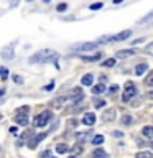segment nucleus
<instances>
[{"mask_svg": "<svg viewBox=\"0 0 153 158\" xmlns=\"http://www.w3.org/2000/svg\"><path fill=\"white\" fill-rule=\"evenodd\" d=\"M59 54L54 49H41L28 58V63L31 64H43V63H58Z\"/></svg>", "mask_w": 153, "mask_h": 158, "instance_id": "1", "label": "nucleus"}, {"mask_svg": "<svg viewBox=\"0 0 153 158\" xmlns=\"http://www.w3.org/2000/svg\"><path fill=\"white\" fill-rule=\"evenodd\" d=\"M51 117H53L51 115V110H43L41 114H38L36 118L33 120V125L35 127H44L49 120H51Z\"/></svg>", "mask_w": 153, "mask_h": 158, "instance_id": "2", "label": "nucleus"}, {"mask_svg": "<svg viewBox=\"0 0 153 158\" xmlns=\"http://www.w3.org/2000/svg\"><path fill=\"white\" fill-rule=\"evenodd\" d=\"M137 94V89H135V84L133 82H125V91H123V96H122V101L123 102H128L130 99Z\"/></svg>", "mask_w": 153, "mask_h": 158, "instance_id": "3", "label": "nucleus"}, {"mask_svg": "<svg viewBox=\"0 0 153 158\" xmlns=\"http://www.w3.org/2000/svg\"><path fill=\"white\" fill-rule=\"evenodd\" d=\"M97 44H99V43L87 41V43H76V44H72L71 48L74 49V51H92V49L97 48Z\"/></svg>", "mask_w": 153, "mask_h": 158, "instance_id": "4", "label": "nucleus"}, {"mask_svg": "<svg viewBox=\"0 0 153 158\" xmlns=\"http://www.w3.org/2000/svg\"><path fill=\"white\" fill-rule=\"evenodd\" d=\"M82 97H84V92H82V89L81 87H74L72 91H71V102H79V101H82Z\"/></svg>", "mask_w": 153, "mask_h": 158, "instance_id": "5", "label": "nucleus"}, {"mask_svg": "<svg viewBox=\"0 0 153 158\" xmlns=\"http://www.w3.org/2000/svg\"><path fill=\"white\" fill-rule=\"evenodd\" d=\"M132 35V30H123V31L114 35V36H110V41H123V40H127L128 36Z\"/></svg>", "mask_w": 153, "mask_h": 158, "instance_id": "6", "label": "nucleus"}, {"mask_svg": "<svg viewBox=\"0 0 153 158\" xmlns=\"http://www.w3.org/2000/svg\"><path fill=\"white\" fill-rule=\"evenodd\" d=\"M44 137H46V133H39V135L33 137V138H30V142H28V148H30V150H35V148L38 147V143L41 142Z\"/></svg>", "mask_w": 153, "mask_h": 158, "instance_id": "7", "label": "nucleus"}, {"mask_svg": "<svg viewBox=\"0 0 153 158\" xmlns=\"http://www.w3.org/2000/svg\"><path fill=\"white\" fill-rule=\"evenodd\" d=\"M13 44H15V43L8 44V46H5V48L2 49V58H3V59H13V58H15V53H13Z\"/></svg>", "mask_w": 153, "mask_h": 158, "instance_id": "8", "label": "nucleus"}, {"mask_svg": "<svg viewBox=\"0 0 153 158\" xmlns=\"http://www.w3.org/2000/svg\"><path fill=\"white\" fill-rule=\"evenodd\" d=\"M82 123L84 125H94L96 123V115H94L92 112H87V114H84V117H82Z\"/></svg>", "mask_w": 153, "mask_h": 158, "instance_id": "9", "label": "nucleus"}, {"mask_svg": "<svg viewBox=\"0 0 153 158\" xmlns=\"http://www.w3.org/2000/svg\"><path fill=\"white\" fill-rule=\"evenodd\" d=\"M15 122L18 123V125H28V114H17V117H15Z\"/></svg>", "mask_w": 153, "mask_h": 158, "instance_id": "10", "label": "nucleus"}, {"mask_svg": "<svg viewBox=\"0 0 153 158\" xmlns=\"http://www.w3.org/2000/svg\"><path fill=\"white\" fill-rule=\"evenodd\" d=\"M114 117H115V110H114V109H107V110L102 114V118H104L105 122L114 120Z\"/></svg>", "mask_w": 153, "mask_h": 158, "instance_id": "11", "label": "nucleus"}, {"mask_svg": "<svg viewBox=\"0 0 153 158\" xmlns=\"http://www.w3.org/2000/svg\"><path fill=\"white\" fill-rule=\"evenodd\" d=\"M132 54H135V51L133 49H120V51H117V58H128V56H132Z\"/></svg>", "mask_w": 153, "mask_h": 158, "instance_id": "12", "label": "nucleus"}, {"mask_svg": "<svg viewBox=\"0 0 153 158\" xmlns=\"http://www.w3.org/2000/svg\"><path fill=\"white\" fill-rule=\"evenodd\" d=\"M142 135L145 138H153V127L151 125H147L142 128Z\"/></svg>", "mask_w": 153, "mask_h": 158, "instance_id": "13", "label": "nucleus"}, {"mask_svg": "<svg viewBox=\"0 0 153 158\" xmlns=\"http://www.w3.org/2000/svg\"><path fill=\"white\" fill-rule=\"evenodd\" d=\"M92 158H109V155L102 150V148H97V150L92 152Z\"/></svg>", "mask_w": 153, "mask_h": 158, "instance_id": "14", "label": "nucleus"}, {"mask_svg": "<svg viewBox=\"0 0 153 158\" xmlns=\"http://www.w3.org/2000/svg\"><path fill=\"white\" fill-rule=\"evenodd\" d=\"M94 81V77H92V74H84L82 79H81V82H82V86H91Z\"/></svg>", "mask_w": 153, "mask_h": 158, "instance_id": "15", "label": "nucleus"}, {"mask_svg": "<svg viewBox=\"0 0 153 158\" xmlns=\"http://www.w3.org/2000/svg\"><path fill=\"white\" fill-rule=\"evenodd\" d=\"M147 68H148V66H147L145 63H143V64H138V66L135 68V74H137V76H142V74L147 71Z\"/></svg>", "mask_w": 153, "mask_h": 158, "instance_id": "16", "label": "nucleus"}, {"mask_svg": "<svg viewBox=\"0 0 153 158\" xmlns=\"http://www.w3.org/2000/svg\"><path fill=\"white\" fill-rule=\"evenodd\" d=\"M104 91H105V86H104V82H101V84H97V86L92 87V92H94V94H102Z\"/></svg>", "mask_w": 153, "mask_h": 158, "instance_id": "17", "label": "nucleus"}, {"mask_svg": "<svg viewBox=\"0 0 153 158\" xmlns=\"http://www.w3.org/2000/svg\"><path fill=\"white\" fill-rule=\"evenodd\" d=\"M102 54L101 53H96V54H92V56H81L84 61H97V59H101Z\"/></svg>", "mask_w": 153, "mask_h": 158, "instance_id": "18", "label": "nucleus"}, {"mask_svg": "<svg viewBox=\"0 0 153 158\" xmlns=\"http://www.w3.org/2000/svg\"><path fill=\"white\" fill-rule=\"evenodd\" d=\"M89 135H91V132H79V133H76V138L79 142H82L86 138H89Z\"/></svg>", "mask_w": 153, "mask_h": 158, "instance_id": "19", "label": "nucleus"}, {"mask_svg": "<svg viewBox=\"0 0 153 158\" xmlns=\"http://www.w3.org/2000/svg\"><path fill=\"white\" fill-rule=\"evenodd\" d=\"M56 152L58 153H68L69 152V147L64 145V143H59V145H56Z\"/></svg>", "mask_w": 153, "mask_h": 158, "instance_id": "20", "label": "nucleus"}, {"mask_svg": "<svg viewBox=\"0 0 153 158\" xmlns=\"http://www.w3.org/2000/svg\"><path fill=\"white\" fill-rule=\"evenodd\" d=\"M114 64H115V58H109V59H105V61L102 63V66H105V68H112Z\"/></svg>", "mask_w": 153, "mask_h": 158, "instance_id": "21", "label": "nucleus"}, {"mask_svg": "<svg viewBox=\"0 0 153 158\" xmlns=\"http://www.w3.org/2000/svg\"><path fill=\"white\" fill-rule=\"evenodd\" d=\"M0 77H2L3 81H5V79L8 77V69L5 68V66H0Z\"/></svg>", "mask_w": 153, "mask_h": 158, "instance_id": "22", "label": "nucleus"}, {"mask_svg": "<svg viewBox=\"0 0 153 158\" xmlns=\"http://www.w3.org/2000/svg\"><path fill=\"white\" fill-rule=\"evenodd\" d=\"M105 106V101H102V99H94V107L96 109H101Z\"/></svg>", "mask_w": 153, "mask_h": 158, "instance_id": "23", "label": "nucleus"}, {"mask_svg": "<svg viewBox=\"0 0 153 158\" xmlns=\"http://www.w3.org/2000/svg\"><path fill=\"white\" fill-rule=\"evenodd\" d=\"M122 123L130 125V123H133V117H132V115H123V117H122Z\"/></svg>", "mask_w": 153, "mask_h": 158, "instance_id": "24", "label": "nucleus"}, {"mask_svg": "<svg viewBox=\"0 0 153 158\" xmlns=\"http://www.w3.org/2000/svg\"><path fill=\"white\" fill-rule=\"evenodd\" d=\"M137 158H153V153H150V152H140V153H137Z\"/></svg>", "mask_w": 153, "mask_h": 158, "instance_id": "25", "label": "nucleus"}, {"mask_svg": "<svg viewBox=\"0 0 153 158\" xmlns=\"http://www.w3.org/2000/svg\"><path fill=\"white\" fill-rule=\"evenodd\" d=\"M64 101H66V97H59V99H56V101L53 102V107H54V109H59V107H61V104H63Z\"/></svg>", "mask_w": 153, "mask_h": 158, "instance_id": "26", "label": "nucleus"}, {"mask_svg": "<svg viewBox=\"0 0 153 158\" xmlns=\"http://www.w3.org/2000/svg\"><path fill=\"white\" fill-rule=\"evenodd\" d=\"M145 84H147V86H151V87H153V71H150V74L147 76Z\"/></svg>", "mask_w": 153, "mask_h": 158, "instance_id": "27", "label": "nucleus"}, {"mask_svg": "<svg viewBox=\"0 0 153 158\" xmlns=\"http://www.w3.org/2000/svg\"><path fill=\"white\" fill-rule=\"evenodd\" d=\"M151 18H153V10H151V12L147 15V17H143V18L138 20V23H145V22H148V20H151Z\"/></svg>", "mask_w": 153, "mask_h": 158, "instance_id": "28", "label": "nucleus"}, {"mask_svg": "<svg viewBox=\"0 0 153 158\" xmlns=\"http://www.w3.org/2000/svg\"><path fill=\"white\" fill-rule=\"evenodd\" d=\"M102 142H104V137H102V135H96V137L92 138V143H94V145H99V143H102Z\"/></svg>", "mask_w": 153, "mask_h": 158, "instance_id": "29", "label": "nucleus"}, {"mask_svg": "<svg viewBox=\"0 0 153 158\" xmlns=\"http://www.w3.org/2000/svg\"><path fill=\"white\" fill-rule=\"evenodd\" d=\"M30 112V107L28 106H23V107H20L18 110H17V114H28Z\"/></svg>", "mask_w": 153, "mask_h": 158, "instance_id": "30", "label": "nucleus"}, {"mask_svg": "<svg viewBox=\"0 0 153 158\" xmlns=\"http://www.w3.org/2000/svg\"><path fill=\"white\" fill-rule=\"evenodd\" d=\"M91 10H99V8H102V2H97V3H92L91 7H89Z\"/></svg>", "mask_w": 153, "mask_h": 158, "instance_id": "31", "label": "nucleus"}, {"mask_svg": "<svg viewBox=\"0 0 153 158\" xmlns=\"http://www.w3.org/2000/svg\"><path fill=\"white\" fill-rule=\"evenodd\" d=\"M66 8H68V5H66V3H59L56 10H58V12H66Z\"/></svg>", "mask_w": 153, "mask_h": 158, "instance_id": "32", "label": "nucleus"}, {"mask_svg": "<svg viewBox=\"0 0 153 158\" xmlns=\"http://www.w3.org/2000/svg\"><path fill=\"white\" fill-rule=\"evenodd\" d=\"M145 51H147L148 54H153V43H150V44H148V46L145 48Z\"/></svg>", "mask_w": 153, "mask_h": 158, "instance_id": "33", "label": "nucleus"}, {"mask_svg": "<svg viewBox=\"0 0 153 158\" xmlns=\"http://www.w3.org/2000/svg\"><path fill=\"white\" fill-rule=\"evenodd\" d=\"M13 81H15V82H18V84H22V82H23V81H22V77H20L18 74H15V76H13Z\"/></svg>", "mask_w": 153, "mask_h": 158, "instance_id": "34", "label": "nucleus"}, {"mask_svg": "<svg viewBox=\"0 0 153 158\" xmlns=\"http://www.w3.org/2000/svg\"><path fill=\"white\" fill-rule=\"evenodd\" d=\"M109 91H110V92H117V91H118V86H117V84H114V86H110V89H109Z\"/></svg>", "mask_w": 153, "mask_h": 158, "instance_id": "35", "label": "nucleus"}, {"mask_svg": "<svg viewBox=\"0 0 153 158\" xmlns=\"http://www.w3.org/2000/svg\"><path fill=\"white\" fill-rule=\"evenodd\" d=\"M53 87H54V82H49L44 89H46V91H53Z\"/></svg>", "mask_w": 153, "mask_h": 158, "instance_id": "36", "label": "nucleus"}, {"mask_svg": "<svg viewBox=\"0 0 153 158\" xmlns=\"http://www.w3.org/2000/svg\"><path fill=\"white\" fill-rule=\"evenodd\" d=\"M10 133H13V135H17V133H18V128H17V127H12V128H10Z\"/></svg>", "mask_w": 153, "mask_h": 158, "instance_id": "37", "label": "nucleus"}, {"mask_svg": "<svg viewBox=\"0 0 153 158\" xmlns=\"http://www.w3.org/2000/svg\"><path fill=\"white\" fill-rule=\"evenodd\" d=\"M122 135H123V133H122V132H118V130L114 132V137H122Z\"/></svg>", "mask_w": 153, "mask_h": 158, "instance_id": "38", "label": "nucleus"}, {"mask_svg": "<svg viewBox=\"0 0 153 158\" xmlns=\"http://www.w3.org/2000/svg\"><path fill=\"white\" fill-rule=\"evenodd\" d=\"M5 96V89H0V97H3Z\"/></svg>", "mask_w": 153, "mask_h": 158, "instance_id": "39", "label": "nucleus"}, {"mask_svg": "<svg viewBox=\"0 0 153 158\" xmlns=\"http://www.w3.org/2000/svg\"><path fill=\"white\" fill-rule=\"evenodd\" d=\"M123 2V0H114V3H115V5H118V3H122Z\"/></svg>", "mask_w": 153, "mask_h": 158, "instance_id": "40", "label": "nucleus"}, {"mask_svg": "<svg viewBox=\"0 0 153 158\" xmlns=\"http://www.w3.org/2000/svg\"><path fill=\"white\" fill-rule=\"evenodd\" d=\"M43 2H44V3H49V2H51V0H43Z\"/></svg>", "mask_w": 153, "mask_h": 158, "instance_id": "41", "label": "nucleus"}, {"mask_svg": "<svg viewBox=\"0 0 153 158\" xmlns=\"http://www.w3.org/2000/svg\"><path fill=\"white\" fill-rule=\"evenodd\" d=\"M69 158H76V156H69Z\"/></svg>", "mask_w": 153, "mask_h": 158, "instance_id": "42", "label": "nucleus"}, {"mask_svg": "<svg viewBox=\"0 0 153 158\" xmlns=\"http://www.w3.org/2000/svg\"><path fill=\"white\" fill-rule=\"evenodd\" d=\"M28 2H31V0H28Z\"/></svg>", "mask_w": 153, "mask_h": 158, "instance_id": "43", "label": "nucleus"}, {"mask_svg": "<svg viewBox=\"0 0 153 158\" xmlns=\"http://www.w3.org/2000/svg\"><path fill=\"white\" fill-rule=\"evenodd\" d=\"M0 118H2V115H0Z\"/></svg>", "mask_w": 153, "mask_h": 158, "instance_id": "44", "label": "nucleus"}, {"mask_svg": "<svg viewBox=\"0 0 153 158\" xmlns=\"http://www.w3.org/2000/svg\"><path fill=\"white\" fill-rule=\"evenodd\" d=\"M151 147H153V143H151Z\"/></svg>", "mask_w": 153, "mask_h": 158, "instance_id": "45", "label": "nucleus"}]
</instances>
